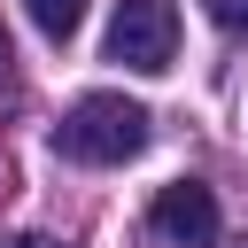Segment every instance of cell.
<instances>
[{"label":"cell","mask_w":248,"mask_h":248,"mask_svg":"<svg viewBox=\"0 0 248 248\" xmlns=\"http://www.w3.org/2000/svg\"><path fill=\"white\" fill-rule=\"evenodd\" d=\"M140 147H147V108L124 101V93H85V101L54 124V155H62V163L108 170V163H132Z\"/></svg>","instance_id":"cell-1"},{"label":"cell","mask_w":248,"mask_h":248,"mask_svg":"<svg viewBox=\"0 0 248 248\" xmlns=\"http://www.w3.org/2000/svg\"><path fill=\"white\" fill-rule=\"evenodd\" d=\"M178 54V8L170 0H116L108 16V62L140 70V78H163Z\"/></svg>","instance_id":"cell-2"},{"label":"cell","mask_w":248,"mask_h":248,"mask_svg":"<svg viewBox=\"0 0 248 248\" xmlns=\"http://www.w3.org/2000/svg\"><path fill=\"white\" fill-rule=\"evenodd\" d=\"M155 232H163L170 248H209V240H217V194L194 186V178L163 186V194H155Z\"/></svg>","instance_id":"cell-3"},{"label":"cell","mask_w":248,"mask_h":248,"mask_svg":"<svg viewBox=\"0 0 248 248\" xmlns=\"http://www.w3.org/2000/svg\"><path fill=\"white\" fill-rule=\"evenodd\" d=\"M23 8H31V23H39V31L54 39V46H62V39H70V31L85 23V0H23Z\"/></svg>","instance_id":"cell-4"},{"label":"cell","mask_w":248,"mask_h":248,"mask_svg":"<svg viewBox=\"0 0 248 248\" xmlns=\"http://www.w3.org/2000/svg\"><path fill=\"white\" fill-rule=\"evenodd\" d=\"M209 8V23H225V31H248V0H202Z\"/></svg>","instance_id":"cell-5"},{"label":"cell","mask_w":248,"mask_h":248,"mask_svg":"<svg viewBox=\"0 0 248 248\" xmlns=\"http://www.w3.org/2000/svg\"><path fill=\"white\" fill-rule=\"evenodd\" d=\"M8 62H16V54H8V31H0V85H8Z\"/></svg>","instance_id":"cell-6"},{"label":"cell","mask_w":248,"mask_h":248,"mask_svg":"<svg viewBox=\"0 0 248 248\" xmlns=\"http://www.w3.org/2000/svg\"><path fill=\"white\" fill-rule=\"evenodd\" d=\"M0 248H46V240H0Z\"/></svg>","instance_id":"cell-7"},{"label":"cell","mask_w":248,"mask_h":248,"mask_svg":"<svg viewBox=\"0 0 248 248\" xmlns=\"http://www.w3.org/2000/svg\"><path fill=\"white\" fill-rule=\"evenodd\" d=\"M240 248H248V240H240Z\"/></svg>","instance_id":"cell-8"}]
</instances>
